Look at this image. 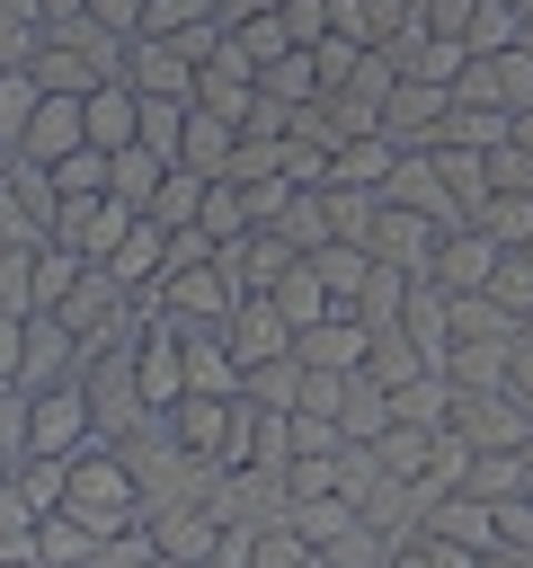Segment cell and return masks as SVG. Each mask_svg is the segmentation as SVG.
Wrapping results in <instances>:
<instances>
[{"mask_svg": "<svg viewBox=\"0 0 533 568\" xmlns=\"http://www.w3.org/2000/svg\"><path fill=\"white\" fill-rule=\"evenodd\" d=\"M169 328H178V373H187V399H240V364H231L222 328H187V320H169Z\"/></svg>", "mask_w": 533, "mask_h": 568, "instance_id": "7", "label": "cell"}, {"mask_svg": "<svg viewBox=\"0 0 533 568\" xmlns=\"http://www.w3.org/2000/svg\"><path fill=\"white\" fill-rule=\"evenodd\" d=\"M133 98H169V106H187V89H195V71H187V53L178 44H124V71H115Z\"/></svg>", "mask_w": 533, "mask_h": 568, "instance_id": "8", "label": "cell"}, {"mask_svg": "<svg viewBox=\"0 0 533 568\" xmlns=\"http://www.w3.org/2000/svg\"><path fill=\"white\" fill-rule=\"evenodd\" d=\"M27 53H36V27L27 18H0V71H27Z\"/></svg>", "mask_w": 533, "mask_h": 568, "instance_id": "41", "label": "cell"}, {"mask_svg": "<svg viewBox=\"0 0 533 568\" xmlns=\"http://www.w3.org/2000/svg\"><path fill=\"white\" fill-rule=\"evenodd\" d=\"M222 346H231V364H240V373H249V364L293 355V337H284V320H275V302H266V293H240V302L222 311Z\"/></svg>", "mask_w": 533, "mask_h": 568, "instance_id": "6", "label": "cell"}, {"mask_svg": "<svg viewBox=\"0 0 533 568\" xmlns=\"http://www.w3.org/2000/svg\"><path fill=\"white\" fill-rule=\"evenodd\" d=\"M444 346H515V320L489 293H444Z\"/></svg>", "mask_w": 533, "mask_h": 568, "instance_id": "14", "label": "cell"}, {"mask_svg": "<svg viewBox=\"0 0 533 568\" xmlns=\"http://www.w3.org/2000/svg\"><path fill=\"white\" fill-rule=\"evenodd\" d=\"M373 488H382V470H373V453H364V444H346V453H338V497H346V506L364 515V506H373Z\"/></svg>", "mask_w": 533, "mask_h": 568, "instance_id": "37", "label": "cell"}, {"mask_svg": "<svg viewBox=\"0 0 533 568\" xmlns=\"http://www.w3.org/2000/svg\"><path fill=\"white\" fill-rule=\"evenodd\" d=\"M391 426H444V373H426V382H400L391 390Z\"/></svg>", "mask_w": 533, "mask_h": 568, "instance_id": "30", "label": "cell"}, {"mask_svg": "<svg viewBox=\"0 0 533 568\" xmlns=\"http://www.w3.org/2000/svg\"><path fill=\"white\" fill-rule=\"evenodd\" d=\"M489 266H497V248H489L480 231H444V240L426 248V284H435V293H489Z\"/></svg>", "mask_w": 533, "mask_h": 568, "instance_id": "10", "label": "cell"}, {"mask_svg": "<svg viewBox=\"0 0 533 568\" xmlns=\"http://www.w3.org/2000/svg\"><path fill=\"white\" fill-rule=\"evenodd\" d=\"M0 568H36V515L18 506V488H0Z\"/></svg>", "mask_w": 533, "mask_h": 568, "instance_id": "32", "label": "cell"}, {"mask_svg": "<svg viewBox=\"0 0 533 568\" xmlns=\"http://www.w3.org/2000/svg\"><path fill=\"white\" fill-rule=\"evenodd\" d=\"M89 444H98V435H89V390H80V373L27 390V453L71 462V453H89Z\"/></svg>", "mask_w": 533, "mask_h": 568, "instance_id": "3", "label": "cell"}, {"mask_svg": "<svg viewBox=\"0 0 533 568\" xmlns=\"http://www.w3.org/2000/svg\"><path fill=\"white\" fill-rule=\"evenodd\" d=\"M533 479H524V462L515 453H471V470H462V488L453 497H480V506H497V497H524Z\"/></svg>", "mask_w": 533, "mask_h": 568, "instance_id": "24", "label": "cell"}, {"mask_svg": "<svg viewBox=\"0 0 533 568\" xmlns=\"http://www.w3.org/2000/svg\"><path fill=\"white\" fill-rule=\"evenodd\" d=\"M391 160H400V151H391L382 133H346V142L329 151V186H355V195H373V186L391 178Z\"/></svg>", "mask_w": 533, "mask_h": 568, "instance_id": "16", "label": "cell"}, {"mask_svg": "<svg viewBox=\"0 0 533 568\" xmlns=\"http://www.w3.org/2000/svg\"><path fill=\"white\" fill-rule=\"evenodd\" d=\"M373 204H391V213H418L426 231H471V222L453 213V195L435 186V169H426V151H400V160H391V178L373 186Z\"/></svg>", "mask_w": 533, "mask_h": 568, "instance_id": "4", "label": "cell"}, {"mask_svg": "<svg viewBox=\"0 0 533 568\" xmlns=\"http://www.w3.org/2000/svg\"><path fill=\"white\" fill-rule=\"evenodd\" d=\"M480 568H533V550H489Z\"/></svg>", "mask_w": 533, "mask_h": 568, "instance_id": "46", "label": "cell"}, {"mask_svg": "<svg viewBox=\"0 0 533 568\" xmlns=\"http://www.w3.org/2000/svg\"><path fill=\"white\" fill-rule=\"evenodd\" d=\"M275 524H284L302 550H329V541L355 524V506H346V497H284V515H275Z\"/></svg>", "mask_w": 533, "mask_h": 568, "instance_id": "18", "label": "cell"}, {"mask_svg": "<svg viewBox=\"0 0 533 568\" xmlns=\"http://www.w3.org/2000/svg\"><path fill=\"white\" fill-rule=\"evenodd\" d=\"M231 151H240V124H222V115H204V106H187V124H178V160H169V169H187V178H204V186H222V169H231Z\"/></svg>", "mask_w": 533, "mask_h": 568, "instance_id": "9", "label": "cell"}, {"mask_svg": "<svg viewBox=\"0 0 533 568\" xmlns=\"http://www.w3.org/2000/svg\"><path fill=\"white\" fill-rule=\"evenodd\" d=\"M195 204H204V178H187V169H169V178L151 186V204H142V222H160V231H195Z\"/></svg>", "mask_w": 533, "mask_h": 568, "instance_id": "27", "label": "cell"}, {"mask_svg": "<svg viewBox=\"0 0 533 568\" xmlns=\"http://www.w3.org/2000/svg\"><path fill=\"white\" fill-rule=\"evenodd\" d=\"M275 27H284V44H293V53H311V44L329 36V0H284V9H275Z\"/></svg>", "mask_w": 533, "mask_h": 568, "instance_id": "38", "label": "cell"}, {"mask_svg": "<svg viewBox=\"0 0 533 568\" xmlns=\"http://www.w3.org/2000/svg\"><path fill=\"white\" fill-rule=\"evenodd\" d=\"M195 231H204L213 248H222V240H240V231H249V213H240V195H231V186H204V204H195Z\"/></svg>", "mask_w": 533, "mask_h": 568, "instance_id": "33", "label": "cell"}, {"mask_svg": "<svg viewBox=\"0 0 533 568\" xmlns=\"http://www.w3.org/2000/svg\"><path fill=\"white\" fill-rule=\"evenodd\" d=\"M0 488H9V462H0Z\"/></svg>", "mask_w": 533, "mask_h": 568, "instance_id": "49", "label": "cell"}, {"mask_svg": "<svg viewBox=\"0 0 533 568\" xmlns=\"http://www.w3.org/2000/svg\"><path fill=\"white\" fill-rule=\"evenodd\" d=\"M0 18H27L36 27V0H0Z\"/></svg>", "mask_w": 533, "mask_h": 568, "instance_id": "47", "label": "cell"}, {"mask_svg": "<svg viewBox=\"0 0 533 568\" xmlns=\"http://www.w3.org/2000/svg\"><path fill=\"white\" fill-rule=\"evenodd\" d=\"M302 266H311V284H320V293H329V311H346V302H355V284H364V266H373V257H364V248H346V240H329V248H311V257H302Z\"/></svg>", "mask_w": 533, "mask_h": 568, "instance_id": "22", "label": "cell"}, {"mask_svg": "<svg viewBox=\"0 0 533 568\" xmlns=\"http://www.w3.org/2000/svg\"><path fill=\"white\" fill-rule=\"evenodd\" d=\"M524 36V9H497V0H480L471 9V27H462V53H506Z\"/></svg>", "mask_w": 533, "mask_h": 568, "instance_id": "28", "label": "cell"}, {"mask_svg": "<svg viewBox=\"0 0 533 568\" xmlns=\"http://www.w3.org/2000/svg\"><path fill=\"white\" fill-rule=\"evenodd\" d=\"M62 515L89 532V541H115V532H142V488L124 470V453L89 444L71 453V479H62Z\"/></svg>", "mask_w": 533, "mask_h": 568, "instance_id": "1", "label": "cell"}, {"mask_svg": "<svg viewBox=\"0 0 533 568\" xmlns=\"http://www.w3.org/2000/svg\"><path fill=\"white\" fill-rule=\"evenodd\" d=\"M293 364H302V373H355V364H364V328H355L346 311H329V320H311V328L293 337Z\"/></svg>", "mask_w": 533, "mask_h": 568, "instance_id": "12", "label": "cell"}, {"mask_svg": "<svg viewBox=\"0 0 533 568\" xmlns=\"http://www.w3.org/2000/svg\"><path fill=\"white\" fill-rule=\"evenodd\" d=\"M266 302H275V320H284V337H302V328H311V320H329V293H320V284H311V266H302V257H293V266H284V284H275V293H266Z\"/></svg>", "mask_w": 533, "mask_h": 568, "instance_id": "23", "label": "cell"}, {"mask_svg": "<svg viewBox=\"0 0 533 568\" xmlns=\"http://www.w3.org/2000/svg\"><path fill=\"white\" fill-rule=\"evenodd\" d=\"M524 506H533V488H524Z\"/></svg>", "mask_w": 533, "mask_h": 568, "instance_id": "50", "label": "cell"}, {"mask_svg": "<svg viewBox=\"0 0 533 568\" xmlns=\"http://www.w3.org/2000/svg\"><path fill=\"white\" fill-rule=\"evenodd\" d=\"M71 151H80V98H36V115H27V133H18V160L53 169V160H71Z\"/></svg>", "mask_w": 533, "mask_h": 568, "instance_id": "11", "label": "cell"}, {"mask_svg": "<svg viewBox=\"0 0 533 568\" xmlns=\"http://www.w3.org/2000/svg\"><path fill=\"white\" fill-rule=\"evenodd\" d=\"M89 0H36V27H62V18H80Z\"/></svg>", "mask_w": 533, "mask_h": 568, "instance_id": "45", "label": "cell"}, {"mask_svg": "<svg viewBox=\"0 0 533 568\" xmlns=\"http://www.w3.org/2000/svg\"><path fill=\"white\" fill-rule=\"evenodd\" d=\"M213 9H222V0H142L133 36H142V44H178L187 27H213Z\"/></svg>", "mask_w": 533, "mask_h": 568, "instance_id": "26", "label": "cell"}, {"mask_svg": "<svg viewBox=\"0 0 533 568\" xmlns=\"http://www.w3.org/2000/svg\"><path fill=\"white\" fill-rule=\"evenodd\" d=\"M71 284H80V257L71 248H36V311H53Z\"/></svg>", "mask_w": 533, "mask_h": 568, "instance_id": "36", "label": "cell"}, {"mask_svg": "<svg viewBox=\"0 0 533 568\" xmlns=\"http://www.w3.org/2000/svg\"><path fill=\"white\" fill-rule=\"evenodd\" d=\"M284 497H338V453H293L284 462Z\"/></svg>", "mask_w": 533, "mask_h": 568, "instance_id": "34", "label": "cell"}, {"mask_svg": "<svg viewBox=\"0 0 533 568\" xmlns=\"http://www.w3.org/2000/svg\"><path fill=\"white\" fill-rule=\"evenodd\" d=\"M506 124H515V115H497V106H444L435 142H444V151H480V160H489V151H506Z\"/></svg>", "mask_w": 533, "mask_h": 568, "instance_id": "19", "label": "cell"}, {"mask_svg": "<svg viewBox=\"0 0 533 568\" xmlns=\"http://www.w3.org/2000/svg\"><path fill=\"white\" fill-rule=\"evenodd\" d=\"M471 231H480L497 257H515V248L533 240V195H515V186H489V204L471 213Z\"/></svg>", "mask_w": 533, "mask_h": 568, "instance_id": "17", "label": "cell"}, {"mask_svg": "<svg viewBox=\"0 0 533 568\" xmlns=\"http://www.w3.org/2000/svg\"><path fill=\"white\" fill-rule=\"evenodd\" d=\"M0 462H27V390H0Z\"/></svg>", "mask_w": 533, "mask_h": 568, "instance_id": "39", "label": "cell"}, {"mask_svg": "<svg viewBox=\"0 0 533 568\" xmlns=\"http://www.w3.org/2000/svg\"><path fill=\"white\" fill-rule=\"evenodd\" d=\"M489 302L524 328V320H533V266H524V257H497V266H489Z\"/></svg>", "mask_w": 533, "mask_h": 568, "instance_id": "31", "label": "cell"}, {"mask_svg": "<svg viewBox=\"0 0 533 568\" xmlns=\"http://www.w3.org/2000/svg\"><path fill=\"white\" fill-rule=\"evenodd\" d=\"M169 178V160H151L142 142H124V151H107V195L124 204V213H142L151 204V186Z\"/></svg>", "mask_w": 533, "mask_h": 568, "instance_id": "20", "label": "cell"}, {"mask_svg": "<svg viewBox=\"0 0 533 568\" xmlns=\"http://www.w3.org/2000/svg\"><path fill=\"white\" fill-rule=\"evenodd\" d=\"M284 435H293V453H346L329 417H284Z\"/></svg>", "mask_w": 533, "mask_h": 568, "instance_id": "40", "label": "cell"}, {"mask_svg": "<svg viewBox=\"0 0 533 568\" xmlns=\"http://www.w3.org/2000/svg\"><path fill=\"white\" fill-rule=\"evenodd\" d=\"M444 89H426V80H391V98L373 106V133L391 142V151H426L435 142V124H444Z\"/></svg>", "mask_w": 533, "mask_h": 568, "instance_id": "5", "label": "cell"}, {"mask_svg": "<svg viewBox=\"0 0 533 568\" xmlns=\"http://www.w3.org/2000/svg\"><path fill=\"white\" fill-rule=\"evenodd\" d=\"M62 479H71V462H44V453H27L18 470H9V488H18V506L44 524V515H62Z\"/></svg>", "mask_w": 533, "mask_h": 568, "instance_id": "25", "label": "cell"}, {"mask_svg": "<svg viewBox=\"0 0 533 568\" xmlns=\"http://www.w3.org/2000/svg\"><path fill=\"white\" fill-rule=\"evenodd\" d=\"M418 559L426 568H480V550H453V541H426V532H418Z\"/></svg>", "mask_w": 533, "mask_h": 568, "instance_id": "44", "label": "cell"}, {"mask_svg": "<svg viewBox=\"0 0 533 568\" xmlns=\"http://www.w3.org/2000/svg\"><path fill=\"white\" fill-rule=\"evenodd\" d=\"M36 98H44V89H36L27 71H0V142H9V151H18V133H27V115H36Z\"/></svg>", "mask_w": 533, "mask_h": 568, "instance_id": "35", "label": "cell"}, {"mask_svg": "<svg viewBox=\"0 0 533 568\" xmlns=\"http://www.w3.org/2000/svg\"><path fill=\"white\" fill-rule=\"evenodd\" d=\"M18 355H27V320H0V390H18Z\"/></svg>", "mask_w": 533, "mask_h": 568, "instance_id": "43", "label": "cell"}, {"mask_svg": "<svg viewBox=\"0 0 533 568\" xmlns=\"http://www.w3.org/2000/svg\"><path fill=\"white\" fill-rule=\"evenodd\" d=\"M391 426V390H373L364 373H346V390H338V444H373Z\"/></svg>", "mask_w": 533, "mask_h": 568, "instance_id": "21", "label": "cell"}, {"mask_svg": "<svg viewBox=\"0 0 533 568\" xmlns=\"http://www.w3.org/2000/svg\"><path fill=\"white\" fill-rule=\"evenodd\" d=\"M44 178H53V204H71V195H107V151H89V142H80V151H71V160H53Z\"/></svg>", "mask_w": 533, "mask_h": 568, "instance_id": "29", "label": "cell"}, {"mask_svg": "<svg viewBox=\"0 0 533 568\" xmlns=\"http://www.w3.org/2000/svg\"><path fill=\"white\" fill-rule=\"evenodd\" d=\"M133 115H142L133 89H124V80H98V89L80 98V142H89V151H124V142H133Z\"/></svg>", "mask_w": 533, "mask_h": 568, "instance_id": "13", "label": "cell"}, {"mask_svg": "<svg viewBox=\"0 0 533 568\" xmlns=\"http://www.w3.org/2000/svg\"><path fill=\"white\" fill-rule=\"evenodd\" d=\"M80 18H98L107 36H124V44H133V18H142V0H89Z\"/></svg>", "mask_w": 533, "mask_h": 568, "instance_id": "42", "label": "cell"}, {"mask_svg": "<svg viewBox=\"0 0 533 568\" xmlns=\"http://www.w3.org/2000/svg\"><path fill=\"white\" fill-rule=\"evenodd\" d=\"M80 364H71V337H62V320L53 311H36L27 320V355H18V390H44V382H71Z\"/></svg>", "mask_w": 533, "mask_h": 568, "instance_id": "15", "label": "cell"}, {"mask_svg": "<svg viewBox=\"0 0 533 568\" xmlns=\"http://www.w3.org/2000/svg\"><path fill=\"white\" fill-rule=\"evenodd\" d=\"M240 435H249V408L240 399H178L169 408V444L204 470H240Z\"/></svg>", "mask_w": 533, "mask_h": 568, "instance_id": "2", "label": "cell"}, {"mask_svg": "<svg viewBox=\"0 0 533 568\" xmlns=\"http://www.w3.org/2000/svg\"><path fill=\"white\" fill-rule=\"evenodd\" d=\"M515 337H524V346H533V320H524V328H515Z\"/></svg>", "mask_w": 533, "mask_h": 568, "instance_id": "48", "label": "cell"}]
</instances>
